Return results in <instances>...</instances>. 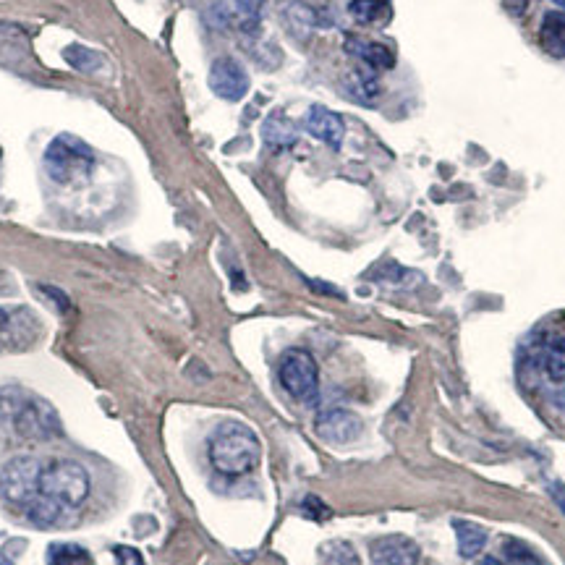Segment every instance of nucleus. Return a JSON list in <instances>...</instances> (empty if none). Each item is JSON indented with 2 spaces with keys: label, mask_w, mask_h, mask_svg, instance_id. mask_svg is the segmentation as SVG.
<instances>
[{
  "label": "nucleus",
  "mask_w": 565,
  "mask_h": 565,
  "mask_svg": "<svg viewBox=\"0 0 565 565\" xmlns=\"http://www.w3.org/2000/svg\"><path fill=\"white\" fill-rule=\"evenodd\" d=\"M346 92L354 97L356 103H372L380 95V84L372 74H348L343 82Z\"/></svg>",
  "instance_id": "18"
},
{
  "label": "nucleus",
  "mask_w": 565,
  "mask_h": 565,
  "mask_svg": "<svg viewBox=\"0 0 565 565\" xmlns=\"http://www.w3.org/2000/svg\"><path fill=\"white\" fill-rule=\"evenodd\" d=\"M55 503H61L63 508H69L71 513L79 511L89 495V474L79 461H50L42 466L40 492Z\"/></svg>",
  "instance_id": "3"
},
{
  "label": "nucleus",
  "mask_w": 565,
  "mask_h": 565,
  "mask_svg": "<svg viewBox=\"0 0 565 565\" xmlns=\"http://www.w3.org/2000/svg\"><path fill=\"white\" fill-rule=\"evenodd\" d=\"M479 565H505V563H500V560H497V558H484Z\"/></svg>",
  "instance_id": "26"
},
{
  "label": "nucleus",
  "mask_w": 565,
  "mask_h": 565,
  "mask_svg": "<svg viewBox=\"0 0 565 565\" xmlns=\"http://www.w3.org/2000/svg\"><path fill=\"white\" fill-rule=\"evenodd\" d=\"M304 129L312 134L314 139L325 142L330 150H341L343 137H346V123L338 113L322 108V105H312L304 116Z\"/></svg>",
  "instance_id": "10"
},
{
  "label": "nucleus",
  "mask_w": 565,
  "mask_h": 565,
  "mask_svg": "<svg viewBox=\"0 0 565 565\" xmlns=\"http://www.w3.org/2000/svg\"><path fill=\"white\" fill-rule=\"evenodd\" d=\"M48 565H92V555L84 547L61 542L48 547Z\"/></svg>",
  "instance_id": "19"
},
{
  "label": "nucleus",
  "mask_w": 565,
  "mask_h": 565,
  "mask_svg": "<svg viewBox=\"0 0 565 565\" xmlns=\"http://www.w3.org/2000/svg\"><path fill=\"white\" fill-rule=\"evenodd\" d=\"M547 490H550V497L555 500V505H558L560 513L565 516V484L563 482H550V487H547Z\"/></svg>",
  "instance_id": "24"
},
{
  "label": "nucleus",
  "mask_w": 565,
  "mask_h": 565,
  "mask_svg": "<svg viewBox=\"0 0 565 565\" xmlns=\"http://www.w3.org/2000/svg\"><path fill=\"white\" fill-rule=\"evenodd\" d=\"M503 3L513 16H521V14H526V11H529V6L534 3V0H503Z\"/></svg>",
  "instance_id": "25"
},
{
  "label": "nucleus",
  "mask_w": 565,
  "mask_h": 565,
  "mask_svg": "<svg viewBox=\"0 0 565 565\" xmlns=\"http://www.w3.org/2000/svg\"><path fill=\"white\" fill-rule=\"evenodd\" d=\"M278 380L291 398L301 403H314L320 395V369L309 351L293 348L283 354L278 367Z\"/></svg>",
  "instance_id": "5"
},
{
  "label": "nucleus",
  "mask_w": 565,
  "mask_h": 565,
  "mask_svg": "<svg viewBox=\"0 0 565 565\" xmlns=\"http://www.w3.org/2000/svg\"><path fill=\"white\" fill-rule=\"evenodd\" d=\"M0 565H14L11 560H6V558H0Z\"/></svg>",
  "instance_id": "28"
},
{
  "label": "nucleus",
  "mask_w": 565,
  "mask_h": 565,
  "mask_svg": "<svg viewBox=\"0 0 565 565\" xmlns=\"http://www.w3.org/2000/svg\"><path fill=\"white\" fill-rule=\"evenodd\" d=\"M262 456V445L252 429L241 422H223L210 440L212 466L225 477H241L252 471Z\"/></svg>",
  "instance_id": "2"
},
{
  "label": "nucleus",
  "mask_w": 565,
  "mask_h": 565,
  "mask_svg": "<svg viewBox=\"0 0 565 565\" xmlns=\"http://www.w3.org/2000/svg\"><path fill=\"white\" fill-rule=\"evenodd\" d=\"M95 168V152L82 139L61 134L45 150V171L55 184H79L87 181Z\"/></svg>",
  "instance_id": "4"
},
{
  "label": "nucleus",
  "mask_w": 565,
  "mask_h": 565,
  "mask_svg": "<svg viewBox=\"0 0 565 565\" xmlns=\"http://www.w3.org/2000/svg\"><path fill=\"white\" fill-rule=\"evenodd\" d=\"M301 511L307 513L309 518H317V521H322V518L330 516V508L322 503L320 497H314V495L304 497V503H301Z\"/></svg>",
  "instance_id": "22"
},
{
  "label": "nucleus",
  "mask_w": 565,
  "mask_h": 565,
  "mask_svg": "<svg viewBox=\"0 0 565 565\" xmlns=\"http://www.w3.org/2000/svg\"><path fill=\"white\" fill-rule=\"evenodd\" d=\"M233 6L239 11L241 21H244L246 29L257 27L259 14H262V0H233Z\"/></svg>",
  "instance_id": "21"
},
{
  "label": "nucleus",
  "mask_w": 565,
  "mask_h": 565,
  "mask_svg": "<svg viewBox=\"0 0 565 565\" xmlns=\"http://www.w3.org/2000/svg\"><path fill=\"white\" fill-rule=\"evenodd\" d=\"M8 325V314L3 312V309H0V330H3V327Z\"/></svg>",
  "instance_id": "27"
},
{
  "label": "nucleus",
  "mask_w": 565,
  "mask_h": 565,
  "mask_svg": "<svg viewBox=\"0 0 565 565\" xmlns=\"http://www.w3.org/2000/svg\"><path fill=\"white\" fill-rule=\"evenodd\" d=\"M453 529H456L458 539V555L461 558H477L487 545V531L482 526L471 524V521H456Z\"/></svg>",
  "instance_id": "15"
},
{
  "label": "nucleus",
  "mask_w": 565,
  "mask_h": 565,
  "mask_svg": "<svg viewBox=\"0 0 565 565\" xmlns=\"http://www.w3.org/2000/svg\"><path fill=\"white\" fill-rule=\"evenodd\" d=\"M262 137L270 147H291L296 144L299 134H296V126L291 123V118H286L280 110H275L273 116L267 118L265 126H262Z\"/></svg>",
  "instance_id": "14"
},
{
  "label": "nucleus",
  "mask_w": 565,
  "mask_h": 565,
  "mask_svg": "<svg viewBox=\"0 0 565 565\" xmlns=\"http://www.w3.org/2000/svg\"><path fill=\"white\" fill-rule=\"evenodd\" d=\"M210 89L225 103H239L249 92V74L236 58H218L210 69Z\"/></svg>",
  "instance_id": "7"
},
{
  "label": "nucleus",
  "mask_w": 565,
  "mask_h": 565,
  "mask_svg": "<svg viewBox=\"0 0 565 565\" xmlns=\"http://www.w3.org/2000/svg\"><path fill=\"white\" fill-rule=\"evenodd\" d=\"M0 419L16 429L24 440H50L61 435V416L45 398L29 395L24 390H3L0 393Z\"/></svg>",
  "instance_id": "1"
},
{
  "label": "nucleus",
  "mask_w": 565,
  "mask_h": 565,
  "mask_svg": "<svg viewBox=\"0 0 565 565\" xmlns=\"http://www.w3.org/2000/svg\"><path fill=\"white\" fill-rule=\"evenodd\" d=\"M555 3H558L560 8H565V0H555Z\"/></svg>",
  "instance_id": "29"
},
{
  "label": "nucleus",
  "mask_w": 565,
  "mask_h": 565,
  "mask_svg": "<svg viewBox=\"0 0 565 565\" xmlns=\"http://www.w3.org/2000/svg\"><path fill=\"white\" fill-rule=\"evenodd\" d=\"M539 42L552 58H565V14L560 11L545 14L542 27H539Z\"/></svg>",
  "instance_id": "13"
},
{
  "label": "nucleus",
  "mask_w": 565,
  "mask_h": 565,
  "mask_svg": "<svg viewBox=\"0 0 565 565\" xmlns=\"http://www.w3.org/2000/svg\"><path fill=\"white\" fill-rule=\"evenodd\" d=\"M317 560H320V565H361L359 552L354 550V545L343 542V539H330V542L320 545Z\"/></svg>",
  "instance_id": "16"
},
{
  "label": "nucleus",
  "mask_w": 565,
  "mask_h": 565,
  "mask_svg": "<svg viewBox=\"0 0 565 565\" xmlns=\"http://www.w3.org/2000/svg\"><path fill=\"white\" fill-rule=\"evenodd\" d=\"M113 555H116L118 565H142V555L134 547H116Z\"/></svg>",
  "instance_id": "23"
},
{
  "label": "nucleus",
  "mask_w": 565,
  "mask_h": 565,
  "mask_svg": "<svg viewBox=\"0 0 565 565\" xmlns=\"http://www.w3.org/2000/svg\"><path fill=\"white\" fill-rule=\"evenodd\" d=\"M348 14L356 24H364V27H385L393 19V6H390V0H351Z\"/></svg>",
  "instance_id": "12"
},
{
  "label": "nucleus",
  "mask_w": 565,
  "mask_h": 565,
  "mask_svg": "<svg viewBox=\"0 0 565 565\" xmlns=\"http://www.w3.org/2000/svg\"><path fill=\"white\" fill-rule=\"evenodd\" d=\"M346 50L354 58L364 61L369 69L375 71H388L395 66V55L393 50L380 45V42H369V40H359V37H348L346 40Z\"/></svg>",
  "instance_id": "11"
},
{
  "label": "nucleus",
  "mask_w": 565,
  "mask_h": 565,
  "mask_svg": "<svg viewBox=\"0 0 565 565\" xmlns=\"http://www.w3.org/2000/svg\"><path fill=\"white\" fill-rule=\"evenodd\" d=\"M361 419L354 414V411L346 409H327L317 416L314 422V432L327 440V443L335 445H346L354 443L356 437L361 435Z\"/></svg>",
  "instance_id": "8"
},
{
  "label": "nucleus",
  "mask_w": 565,
  "mask_h": 565,
  "mask_svg": "<svg viewBox=\"0 0 565 565\" xmlns=\"http://www.w3.org/2000/svg\"><path fill=\"white\" fill-rule=\"evenodd\" d=\"M42 466L45 463H40L37 458H11L0 471V495H3V500L8 505H14V508H27L40 492Z\"/></svg>",
  "instance_id": "6"
},
{
  "label": "nucleus",
  "mask_w": 565,
  "mask_h": 565,
  "mask_svg": "<svg viewBox=\"0 0 565 565\" xmlns=\"http://www.w3.org/2000/svg\"><path fill=\"white\" fill-rule=\"evenodd\" d=\"M372 563L375 565H419V545L414 539L403 537V534H388L372 542L369 547Z\"/></svg>",
  "instance_id": "9"
},
{
  "label": "nucleus",
  "mask_w": 565,
  "mask_h": 565,
  "mask_svg": "<svg viewBox=\"0 0 565 565\" xmlns=\"http://www.w3.org/2000/svg\"><path fill=\"white\" fill-rule=\"evenodd\" d=\"M505 565H547L537 550L521 539H503Z\"/></svg>",
  "instance_id": "17"
},
{
  "label": "nucleus",
  "mask_w": 565,
  "mask_h": 565,
  "mask_svg": "<svg viewBox=\"0 0 565 565\" xmlns=\"http://www.w3.org/2000/svg\"><path fill=\"white\" fill-rule=\"evenodd\" d=\"M545 372L552 382H565V341H552L547 346Z\"/></svg>",
  "instance_id": "20"
}]
</instances>
